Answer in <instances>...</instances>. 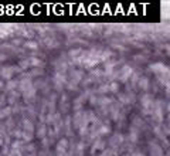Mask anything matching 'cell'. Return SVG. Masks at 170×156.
<instances>
[{
	"mask_svg": "<svg viewBox=\"0 0 170 156\" xmlns=\"http://www.w3.org/2000/svg\"><path fill=\"white\" fill-rule=\"evenodd\" d=\"M130 75H132V68L125 65V67L120 70V77H119V78L122 79V81H126V79L130 77Z\"/></svg>",
	"mask_w": 170,
	"mask_h": 156,
	"instance_id": "6da1fadb",
	"label": "cell"
},
{
	"mask_svg": "<svg viewBox=\"0 0 170 156\" xmlns=\"http://www.w3.org/2000/svg\"><path fill=\"white\" fill-rule=\"evenodd\" d=\"M19 84H20V90H21L23 92H27L28 90H31V88H33V85H31V81H30V79H27V78H26V79H21Z\"/></svg>",
	"mask_w": 170,
	"mask_h": 156,
	"instance_id": "7a4b0ae2",
	"label": "cell"
},
{
	"mask_svg": "<svg viewBox=\"0 0 170 156\" xmlns=\"http://www.w3.org/2000/svg\"><path fill=\"white\" fill-rule=\"evenodd\" d=\"M150 155L152 156H163L162 148H160L159 145H156V143L150 145Z\"/></svg>",
	"mask_w": 170,
	"mask_h": 156,
	"instance_id": "3957f363",
	"label": "cell"
},
{
	"mask_svg": "<svg viewBox=\"0 0 170 156\" xmlns=\"http://www.w3.org/2000/svg\"><path fill=\"white\" fill-rule=\"evenodd\" d=\"M12 71H16V68H12V67H7V68H3L1 70V77L4 78H10L13 74H12Z\"/></svg>",
	"mask_w": 170,
	"mask_h": 156,
	"instance_id": "277c9868",
	"label": "cell"
},
{
	"mask_svg": "<svg viewBox=\"0 0 170 156\" xmlns=\"http://www.w3.org/2000/svg\"><path fill=\"white\" fill-rule=\"evenodd\" d=\"M23 126H24V132H28V134L33 132V129H34V128H33V124H31L28 119L23 121Z\"/></svg>",
	"mask_w": 170,
	"mask_h": 156,
	"instance_id": "5b68a950",
	"label": "cell"
},
{
	"mask_svg": "<svg viewBox=\"0 0 170 156\" xmlns=\"http://www.w3.org/2000/svg\"><path fill=\"white\" fill-rule=\"evenodd\" d=\"M120 143H122V136L120 135H115L111 139V145L112 146H116V145H120Z\"/></svg>",
	"mask_w": 170,
	"mask_h": 156,
	"instance_id": "8992f818",
	"label": "cell"
},
{
	"mask_svg": "<svg viewBox=\"0 0 170 156\" xmlns=\"http://www.w3.org/2000/svg\"><path fill=\"white\" fill-rule=\"evenodd\" d=\"M139 85H140V88H143V90H148V87H149V81H148V78H140L139 79Z\"/></svg>",
	"mask_w": 170,
	"mask_h": 156,
	"instance_id": "52a82bcc",
	"label": "cell"
},
{
	"mask_svg": "<svg viewBox=\"0 0 170 156\" xmlns=\"http://www.w3.org/2000/svg\"><path fill=\"white\" fill-rule=\"evenodd\" d=\"M12 112V109L9 108V106H6V108H1L0 109V118H3V116H7L9 113Z\"/></svg>",
	"mask_w": 170,
	"mask_h": 156,
	"instance_id": "ba28073f",
	"label": "cell"
},
{
	"mask_svg": "<svg viewBox=\"0 0 170 156\" xmlns=\"http://www.w3.org/2000/svg\"><path fill=\"white\" fill-rule=\"evenodd\" d=\"M45 135V126L44 125H41V126H38V131H37V136L38 138H42Z\"/></svg>",
	"mask_w": 170,
	"mask_h": 156,
	"instance_id": "9c48e42d",
	"label": "cell"
},
{
	"mask_svg": "<svg viewBox=\"0 0 170 156\" xmlns=\"http://www.w3.org/2000/svg\"><path fill=\"white\" fill-rule=\"evenodd\" d=\"M41 64V61L38 58H30V65H34V67H38Z\"/></svg>",
	"mask_w": 170,
	"mask_h": 156,
	"instance_id": "30bf717a",
	"label": "cell"
},
{
	"mask_svg": "<svg viewBox=\"0 0 170 156\" xmlns=\"http://www.w3.org/2000/svg\"><path fill=\"white\" fill-rule=\"evenodd\" d=\"M26 46H27V47H31V48H35V47H37V44H35V43H31V41L26 43Z\"/></svg>",
	"mask_w": 170,
	"mask_h": 156,
	"instance_id": "8fae6325",
	"label": "cell"
},
{
	"mask_svg": "<svg viewBox=\"0 0 170 156\" xmlns=\"http://www.w3.org/2000/svg\"><path fill=\"white\" fill-rule=\"evenodd\" d=\"M3 60H6V56H4V54H0V61H3Z\"/></svg>",
	"mask_w": 170,
	"mask_h": 156,
	"instance_id": "7c38bea8",
	"label": "cell"
},
{
	"mask_svg": "<svg viewBox=\"0 0 170 156\" xmlns=\"http://www.w3.org/2000/svg\"><path fill=\"white\" fill-rule=\"evenodd\" d=\"M0 88H1V82H0Z\"/></svg>",
	"mask_w": 170,
	"mask_h": 156,
	"instance_id": "4fadbf2b",
	"label": "cell"
}]
</instances>
